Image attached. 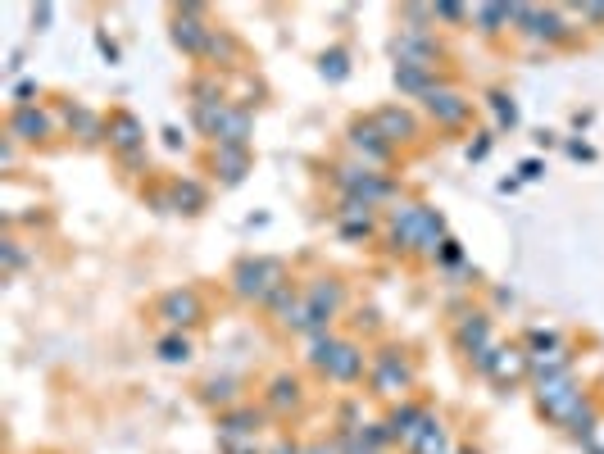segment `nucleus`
<instances>
[{
  "label": "nucleus",
  "instance_id": "obj_40",
  "mask_svg": "<svg viewBox=\"0 0 604 454\" xmlns=\"http://www.w3.org/2000/svg\"><path fill=\"white\" fill-rule=\"evenodd\" d=\"M32 23H41V28H46V23H50V5H41V10H32Z\"/></svg>",
  "mask_w": 604,
  "mask_h": 454
},
{
  "label": "nucleus",
  "instance_id": "obj_25",
  "mask_svg": "<svg viewBox=\"0 0 604 454\" xmlns=\"http://www.w3.org/2000/svg\"><path fill=\"white\" fill-rule=\"evenodd\" d=\"M527 23H532L536 37H550V41L564 37V19H559L555 10H532V19H527Z\"/></svg>",
  "mask_w": 604,
  "mask_h": 454
},
{
  "label": "nucleus",
  "instance_id": "obj_42",
  "mask_svg": "<svg viewBox=\"0 0 604 454\" xmlns=\"http://www.w3.org/2000/svg\"><path fill=\"white\" fill-rule=\"evenodd\" d=\"M273 454H305V450H300V445H291V441H282V445H278V450H273Z\"/></svg>",
  "mask_w": 604,
  "mask_h": 454
},
{
  "label": "nucleus",
  "instance_id": "obj_39",
  "mask_svg": "<svg viewBox=\"0 0 604 454\" xmlns=\"http://www.w3.org/2000/svg\"><path fill=\"white\" fill-rule=\"evenodd\" d=\"M436 14H441V19H464V10H459V5H436Z\"/></svg>",
  "mask_w": 604,
  "mask_h": 454
},
{
  "label": "nucleus",
  "instance_id": "obj_1",
  "mask_svg": "<svg viewBox=\"0 0 604 454\" xmlns=\"http://www.w3.org/2000/svg\"><path fill=\"white\" fill-rule=\"evenodd\" d=\"M309 364H314L323 377H332V382H359V377H364V350H359L355 341H337V336H314Z\"/></svg>",
  "mask_w": 604,
  "mask_h": 454
},
{
  "label": "nucleus",
  "instance_id": "obj_13",
  "mask_svg": "<svg viewBox=\"0 0 604 454\" xmlns=\"http://www.w3.org/2000/svg\"><path fill=\"white\" fill-rule=\"evenodd\" d=\"M109 146L119 150L123 159H137L141 155V123L132 114H114L109 119Z\"/></svg>",
  "mask_w": 604,
  "mask_h": 454
},
{
  "label": "nucleus",
  "instance_id": "obj_38",
  "mask_svg": "<svg viewBox=\"0 0 604 454\" xmlns=\"http://www.w3.org/2000/svg\"><path fill=\"white\" fill-rule=\"evenodd\" d=\"M486 150H491V141H486V137H482V141H473V146H468V159H482Z\"/></svg>",
  "mask_w": 604,
  "mask_h": 454
},
{
  "label": "nucleus",
  "instance_id": "obj_36",
  "mask_svg": "<svg viewBox=\"0 0 604 454\" xmlns=\"http://www.w3.org/2000/svg\"><path fill=\"white\" fill-rule=\"evenodd\" d=\"M19 264H23V250L14 246V241H5V268H10V273H14V268H19Z\"/></svg>",
  "mask_w": 604,
  "mask_h": 454
},
{
  "label": "nucleus",
  "instance_id": "obj_12",
  "mask_svg": "<svg viewBox=\"0 0 604 454\" xmlns=\"http://www.w3.org/2000/svg\"><path fill=\"white\" fill-rule=\"evenodd\" d=\"M455 341H459V350H464V355L482 359L486 350H496V341H491V318H482V314H468L464 323H459Z\"/></svg>",
  "mask_w": 604,
  "mask_h": 454
},
{
  "label": "nucleus",
  "instance_id": "obj_31",
  "mask_svg": "<svg viewBox=\"0 0 604 454\" xmlns=\"http://www.w3.org/2000/svg\"><path fill=\"white\" fill-rule=\"evenodd\" d=\"M323 78H332V82H341L346 78V50H323Z\"/></svg>",
  "mask_w": 604,
  "mask_h": 454
},
{
  "label": "nucleus",
  "instance_id": "obj_7",
  "mask_svg": "<svg viewBox=\"0 0 604 454\" xmlns=\"http://www.w3.org/2000/svg\"><path fill=\"white\" fill-rule=\"evenodd\" d=\"M309 305V318H305V332L309 336H327V323H332V314L341 309V287H332V282H314L305 296Z\"/></svg>",
  "mask_w": 604,
  "mask_h": 454
},
{
  "label": "nucleus",
  "instance_id": "obj_15",
  "mask_svg": "<svg viewBox=\"0 0 604 454\" xmlns=\"http://www.w3.org/2000/svg\"><path fill=\"white\" fill-rule=\"evenodd\" d=\"M423 100H427V109H432L441 123H464L468 119V100L459 96V91H450V87H432Z\"/></svg>",
  "mask_w": 604,
  "mask_h": 454
},
{
  "label": "nucleus",
  "instance_id": "obj_43",
  "mask_svg": "<svg viewBox=\"0 0 604 454\" xmlns=\"http://www.w3.org/2000/svg\"><path fill=\"white\" fill-rule=\"evenodd\" d=\"M305 454H337V450H327V445H309Z\"/></svg>",
  "mask_w": 604,
  "mask_h": 454
},
{
  "label": "nucleus",
  "instance_id": "obj_10",
  "mask_svg": "<svg viewBox=\"0 0 604 454\" xmlns=\"http://www.w3.org/2000/svg\"><path fill=\"white\" fill-rule=\"evenodd\" d=\"M432 423H436V418L427 414V409H418V405H400L396 414L387 418V432H391V441H400L405 450H414V441H418V436H423Z\"/></svg>",
  "mask_w": 604,
  "mask_h": 454
},
{
  "label": "nucleus",
  "instance_id": "obj_22",
  "mask_svg": "<svg viewBox=\"0 0 604 454\" xmlns=\"http://www.w3.org/2000/svg\"><path fill=\"white\" fill-rule=\"evenodd\" d=\"M396 55L405 69H432V46L423 37H400L396 41Z\"/></svg>",
  "mask_w": 604,
  "mask_h": 454
},
{
  "label": "nucleus",
  "instance_id": "obj_2",
  "mask_svg": "<svg viewBox=\"0 0 604 454\" xmlns=\"http://www.w3.org/2000/svg\"><path fill=\"white\" fill-rule=\"evenodd\" d=\"M232 282H237V296H241V300L268 305V300H273L282 287H287V273H282L278 259H246V264H237Z\"/></svg>",
  "mask_w": 604,
  "mask_h": 454
},
{
  "label": "nucleus",
  "instance_id": "obj_6",
  "mask_svg": "<svg viewBox=\"0 0 604 454\" xmlns=\"http://www.w3.org/2000/svg\"><path fill=\"white\" fill-rule=\"evenodd\" d=\"M409 364L396 355V350H382V355L373 359V373H368V382H373L377 395H405L409 391Z\"/></svg>",
  "mask_w": 604,
  "mask_h": 454
},
{
  "label": "nucleus",
  "instance_id": "obj_34",
  "mask_svg": "<svg viewBox=\"0 0 604 454\" xmlns=\"http://www.w3.org/2000/svg\"><path fill=\"white\" fill-rule=\"evenodd\" d=\"M491 109H496V119L505 123V128H514V123H518V105L509 96H491Z\"/></svg>",
  "mask_w": 604,
  "mask_h": 454
},
{
  "label": "nucleus",
  "instance_id": "obj_27",
  "mask_svg": "<svg viewBox=\"0 0 604 454\" xmlns=\"http://www.w3.org/2000/svg\"><path fill=\"white\" fill-rule=\"evenodd\" d=\"M159 359H169V364H187L191 341H187V336H164V341H159Z\"/></svg>",
  "mask_w": 604,
  "mask_h": 454
},
{
  "label": "nucleus",
  "instance_id": "obj_14",
  "mask_svg": "<svg viewBox=\"0 0 604 454\" xmlns=\"http://www.w3.org/2000/svg\"><path fill=\"white\" fill-rule=\"evenodd\" d=\"M255 432H259L255 409H228V414H218V441H255Z\"/></svg>",
  "mask_w": 604,
  "mask_h": 454
},
{
  "label": "nucleus",
  "instance_id": "obj_23",
  "mask_svg": "<svg viewBox=\"0 0 604 454\" xmlns=\"http://www.w3.org/2000/svg\"><path fill=\"white\" fill-rule=\"evenodd\" d=\"M214 164L223 168V178L228 182H241V173H246V146H218Z\"/></svg>",
  "mask_w": 604,
  "mask_h": 454
},
{
  "label": "nucleus",
  "instance_id": "obj_3",
  "mask_svg": "<svg viewBox=\"0 0 604 454\" xmlns=\"http://www.w3.org/2000/svg\"><path fill=\"white\" fill-rule=\"evenodd\" d=\"M586 405V395H582V386L573 382V373H564V377H545V382H536V409H541L550 423H559V427H568L573 423V414Z\"/></svg>",
  "mask_w": 604,
  "mask_h": 454
},
{
  "label": "nucleus",
  "instance_id": "obj_37",
  "mask_svg": "<svg viewBox=\"0 0 604 454\" xmlns=\"http://www.w3.org/2000/svg\"><path fill=\"white\" fill-rule=\"evenodd\" d=\"M96 46H100V50H105V60H119V46H114V41H109V37H105V32H100V37H96Z\"/></svg>",
  "mask_w": 604,
  "mask_h": 454
},
{
  "label": "nucleus",
  "instance_id": "obj_8",
  "mask_svg": "<svg viewBox=\"0 0 604 454\" xmlns=\"http://www.w3.org/2000/svg\"><path fill=\"white\" fill-rule=\"evenodd\" d=\"M200 5H182L178 14H173V41H178L182 50H191V55H205V46H209V32L214 28H205L200 23Z\"/></svg>",
  "mask_w": 604,
  "mask_h": 454
},
{
  "label": "nucleus",
  "instance_id": "obj_44",
  "mask_svg": "<svg viewBox=\"0 0 604 454\" xmlns=\"http://www.w3.org/2000/svg\"><path fill=\"white\" fill-rule=\"evenodd\" d=\"M459 454H477V450H459Z\"/></svg>",
  "mask_w": 604,
  "mask_h": 454
},
{
  "label": "nucleus",
  "instance_id": "obj_28",
  "mask_svg": "<svg viewBox=\"0 0 604 454\" xmlns=\"http://www.w3.org/2000/svg\"><path fill=\"white\" fill-rule=\"evenodd\" d=\"M355 432H359V441H364L373 454H382V450H387V445H391L387 423H368V427H355Z\"/></svg>",
  "mask_w": 604,
  "mask_h": 454
},
{
  "label": "nucleus",
  "instance_id": "obj_11",
  "mask_svg": "<svg viewBox=\"0 0 604 454\" xmlns=\"http://www.w3.org/2000/svg\"><path fill=\"white\" fill-rule=\"evenodd\" d=\"M159 318H164L169 327L200 323V296H196V291H169V296L159 300Z\"/></svg>",
  "mask_w": 604,
  "mask_h": 454
},
{
  "label": "nucleus",
  "instance_id": "obj_24",
  "mask_svg": "<svg viewBox=\"0 0 604 454\" xmlns=\"http://www.w3.org/2000/svg\"><path fill=\"white\" fill-rule=\"evenodd\" d=\"M396 87L409 91V96H427V91H432V78H427V69H405V64H400V69H396Z\"/></svg>",
  "mask_w": 604,
  "mask_h": 454
},
{
  "label": "nucleus",
  "instance_id": "obj_16",
  "mask_svg": "<svg viewBox=\"0 0 604 454\" xmlns=\"http://www.w3.org/2000/svg\"><path fill=\"white\" fill-rule=\"evenodd\" d=\"M350 146H355L364 159H387L391 155V141L377 132V123H355V128H350Z\"/></svg>",
  "mask_w": 604,
  "mask_h": 454
},
{
  "label": "nucleus",
  "instance_id": "obj_35",
  "mask_svg": "<svg viewBox=\"0 0 604 454\" xmlns=\"http://www.w3.org/2000/svg\"><path fill=\"white\" fill-rule=\"evenodd\" d=\"M218 445H223V454H259L255 441H218Z\"/></svg>",
  "mask_w": 604,
  "mask_h": 454
},
{
  "label": "nucleus",
  "instance_id": "obj_20",
  "mask_svg": "<svg viewBox=\"0 0 604 454\" xmlns=\"http://www.w3.org/2000/svg\"><path fill=\"white\" fill-rule=\"evenodd\" d=\"M341 232H346V237H368V232H373V205L346 196V209H341Z\"/></svg>",
  "mask_w": 604,
  "mask_h": 454
},
{
  "label": "nucleus",
  "instance_id": "obj_29",
  "mask_svg": "<svg viewBox=\"0 0 604 454\" xmlns=\"http://www.w3.org/2000/svg\"><path fill=\"white\" fill-rule=\"evenodd\" d=\"M568 432H573L577 441H591V432H595V405H591V400H586V405L573 414V423H568Z\"/></svg>",
  "mask_w": 604,
  "mask_h": 454
},
{
  "label": "nucleus",
  "instance_id": "obj_4",
  "mask_svg": "<svg viewBox=\"0 0 604 454\" xmlns=\"http://www.w3.org/2000/svg\"><path fill=\"white\" fill-rule=\"evenodd\" d=\"M477 368H482L486 377L496 386H514V382H523L532 368H527V350H518V346H496V350H486L482 359H477Z\"/></svg>",
  "mask_w": 604,
  "mask_h": 454
},
{
  "label": "nucleus",
  "instance_id": "obj_19",
  "mask_svg": "<svg viewBox=\"0 0 604 454\" xmlns=\"http://www.w3.org/2000/svg\"><path fill=\"white\" fill-rule=\"evenodd\" d=\"M527 368H532L536 382H545V377H564L568 373V350L555 346L550 355H545V350H532V355H527Z\"/></svg>",
  "mask_w": 604,
  "mask_h": 454
},
{
  "label": "nucleus",
  "instance_id": "obj_33",
  "mask_svg": "<svg viewBox=\"0 0 604 454\" xmlns=\"http://www.w3.org/2000/svg\"><path fill=\"white\" fill-rule=\"evenodd\" d=\"M205 55H223V60H232V55H237V41L228 37V32H209V46H205Z\"/></svg>",
  "mask_w": 604,
  "mask_h": 454
},
{
  "label": "nucleus",
  "instance_id": "obj_26",
  "mask_svg": "<svg viewBox=\"0 0 604 454\" xmlns=\"http://www.w3.org/2000/svg\"><path fill=\"white\" fill-rule=\"evenodd\" d=\"M477 23H482V32H500V23H514V5H482Z\"/></svg>",
  "mask_w": 604,
  "mask_h": 454
},
{
  "label": "nucleus",
  "instance_id": "obj_41",
  "mask_svg": "<svg viewBox=\"0 0 604 454\" xmlns=\"http://www.w3.org/2000/svg\"><path fill=\"white\" fill-rule=\"evenodd\" d=\"M582 14H586V19H595V23H604V5H586Z\"/></svg>",
  "mask_w": 604,
  "mask_h": 454
},
{
  "label": "nucleus",
  "instance_id": "obj_30",
  "mask_svg": "<svg viewBox=\"0 0 604 454\" xmlns=\"http://www.w3.org/2000/svg\"><path fill=\"white\" fill-rule=\"evenodd\" d=\"M173 200H178V205H187V214H196V209L205 205V191H200L196 182H178V187H173Z\"/></svg>",
  "mask_w": 604,
  "mask_h": 454
},
{
  "label": "nucleus",
  "instance_id": "obj_17",
  "mask_svg": "<svg viewBox=\"0 0 604 454\" xmlns=\"http://www.w3.org/2000/svg\"><path fill=\"white\" fill-rule=\"evenodd\" d=\"M373 123H377V132H382V137L391 141V146H396V141H409L414 137V119H409L405 109H377L373 114Z\"/></svg>",
  "mask_w": 604,
  "mask_h": 454
},
{
  "label": "nucleus",
  "instance_id": "obj_32",
  "mask_svg": "<svg viewBox=\"0 0 604 454\" xmlns=\"http://www.w3.org/2000/svg\"><path fill=\"white\" fill-rule=\"evenodd\" d=\"M205 400H209V405H232V400H237V386H232V377H223V382H209L205 386Z\"/></svg>",
  "mask_w": 604,
  "mask_h": 454
},
{
  "label": "nucleus",
  "instance_id": "obj_5",
  "mask_svg": "<svg viewBox=\"0 0 604 454\" xmlns=\"http://www.w3.org/2000/svg\"><path fill=\"white\" fill-rule=\"evenodd\" d=\"M337 182H341V191H346L350 200H364V205H377V200L391 196V182L377 178L368 164L364 168H337Z\"/></svg>",
  "mask_w": 604,
  "mask_h": 454
},
{
  "label": "nucleus",
  "instance_id": "obj_9",
  "mask_svg": "<svg viewBox=\"0 0 604 454\" xmlns=\"http://www.w3.org/2000/svg\"><path fill=\"white\" fill-rule=\"evenodd\" d=\"M432 218H436V214H432V209H423V205L396 209V218H391V237H396V246H423Z\"/></svg>",
  "mask_w": 604,
  "mask_h": 454
},
{
  "label": "nucleus",
  "instance_id": "obj_21",
  "mask_svg": "<svg viewBox=\"0 0 604 454\" xmlns=\"http://www.w3.org/2000/svg\"><path fill=\"white\" fill-rule=\"evenodd\" d=\"M300 405V382L296 377H273V386H268V409L273 414H287V409Z\"/></svg>",
  "mask_w": 604,
  "mask_h": 454
},
{
  "label": "nucleus",
  "instance_id": "obj_18",
  "mask_svg": "<svg viewBox=\"0 0 604 454\" xmlns=\"http://www.w3.org/2000/svg\"><path fill=\"white\" fill-rule=\"evenodd\" d=\"M10 132H14L19 141H41V137L50 132V119L41 114V109H32V105H28V109H14Z\"/></svg>",
  "mask_w": 604,
  "mask_h": 454
}]
</instances>
